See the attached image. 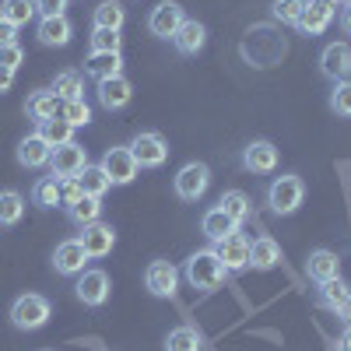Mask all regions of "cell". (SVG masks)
I'll list each match as a JSON object with an SVG mask.
<instances>
[{"instance_id":"obj_1","label":"cell","mask_w":351,"mask_h":351,"mask_svg":"<svg viewBox=\"0 0 351 351\" xmlns=\"http://www.w3.org/2000/svg\"><path fill=\"white\" fill-rule=\"evenodd\" d=\"M180 274L186 278V285H190V288L204 291V295L218 291V288L225 285V278H228V271L221 267V260H218L215 246H211V250H197V253H190Z\"/></svg>"},{"instance_id":"obj_2","label":"cell","mask_w":351,"mask_h":351,"mask_svg":"<svg viewBox=\"0 0 351 351\" xmlns=\"http://www.w3.org/2000/svg\"><path fill=\"white\" fill-rule=\"evenodd\" d=\"M302 200H306V183H302V176H295V172L278 176V180L267 186V208L278 218L295 215L302 208Z\"/></svg>"},{"instance_id":"obj_3","label":"cell","mask_w":351,"mask_h":351,"mask_svg":"<svg viewBox=\"0 0 351 351\" xmlns=\"http://www.w3.org/2000/svg\"><path fill=\"white\" fill-rule=\"evenodd\" d=\"M53 316V306L46 295L39 291H28V295H18L14 306H11V324L18 330H43Z\"/></svg>"},{"instance_id":"obj_4","label":"cell","mask_w":351,"mask_h":351,"mask_svg":"<svg viewBox=\"0 0 351 351\" xmlns=\"http://www.w3.org/2000/svg\"><path fill=\"white\" fill-rule=\"evenodd\" d=\"M208 186H211V169L204 165V162H186L180 172L172 176L176 197L186 200V204H197L204 193H208Z\"/></svg>"},{"instance_id":"obj_5","label":"cell","mask_w":351,"mask_h":351,"mask_svg":"<svg viewBox=\"0 0 351 351\" xmlns=\"http://www.w3.org/2000/svg\"><path fill=\"white\" fill-rule=\"evenodd\" d=\"M127 148H130V155L141 169H162L169 162V141L158 130H141Z\"/></svg>"},{"instance_id":"obj_6","label":"cell","mask_w":351,"mask_h":351,"mask_svg":"<svg viewBox=\"0 0 351 351\" xmlns=\"http://www.w3.org/2000/svg\"><path fill=\"white\" fill-rule=\"evenodd\" d=\"M109 291H112V281H109V274H106L102 267H84V271L77 274V281H74L77 302L92 306V309L109 302Z\"/></svg>"},{"instance_id":"obj_7","label":"cell","mask_w":351,"mask_h":351,"mask_svg":"<svg viewBox=\"0 0 351 351\" xmlns=\"http://www.w3.org/2000/svg\"><path fill=\"white\" fill-rule=\"evenodd\" d=\"M84 165H88V152L81 148L77 141H71V144H60V148H53L49 176H53V180H77Z\"/></svg>"},{"instance_id":"obj_8","label":"cell","mask_w":351,"mask_h":351,"mask_svg":"<svg viewBox=\"0 0 351 351\" xmlns=\"http://www.w3.org/2000/svg\"><path fill=\"white\" fill-rule=\"evenodd\" d=\"M144 288L155 299H172L176 288H180V267L172 260H152L148 271H144Z\"/></svg>"},{"instance_id":"obj_9","label":"cell","mask_w":351,"mask_h":351,"mask_svg":"<svg viewBox=\"0 0 351 351\" xmlns=\"http://www.w3.org/2000/svg\"><path fill=\"white\" fill-rule=\"evenodd\" d=\"M99 165H102V172L109 176L112 186H130V183L137 180V172H141V165L134 162L130 148H109Z\"/></svg>"},{"instance_id":"obj_10","label":"cell","mask_w":351,"mask_h":351,"mask_svg":"<svg viewBox=\"0 0 351 351\" xmlns=\"http://www.w3.org/2000/svg\"><path fill=\"white\" fill-rule=\"evenodd\" d=\"M215 253H218L221 267H225L228 274L250 271V239L243 236V232H232V236H225L221 243H215Z\"/></svg>"},{"instance_id":"obj_11","label":"cell","mask_w":351,"mask_h":351,"mask_svg":"<svg viewBox=\"0 0 351 351\" xmlns=\"http://www.w3.org/2000/svg\"><path fill=\"white\" fill-rule=\"evenodd\" d=\"M334 18H337V4H334V0H306V11H302V18H299L295 28H299L302 36L316 39V36L327 32Z\"/></svg>"},{"instance_id":"obj_12","label":"cell","mask_w":351,"mask_h":351,"mask_svg":"<svg viewBox=\"0 0 351 351\" xmlns=\"http://www.w3.org/2000/svg\"><path fill=\"white\" fill-rule=\"evenodd\" d=\"M183 21H186L183 4H176V0H162V4H155L152 14H148V32L155 39H172L176 28H180Z\"/></svg>"},{"instance_id":"obj_13","label":"cell","mask_w":351,"mask_h":351,"mask_svg":"<svg viewBox=\"0 0 351 351\" xmlns=\"http://www.w3.org/2000/svg\"><path fill=\"white\" fill-rule=\"evenodd\" d=\"M77 239H81L88 260H102V256H109L112 246H116V228H112L109 221L99 218V221H92V225H84Z\"/></svg>"},{"instance_id":"obj_14","label":"cell","mask_w":351,"mask_h":351,"mask_svg":"<svg viewBox=\"0 0 351 351\" xmlns=\"http://www.w3.org/2000/svg\"><path fill=\"white\" fill-rule=\"evenodd\" d=\"M319 74L330 77V81L351 77V43H344V39L327 43L324 53H319Z\"/></svg>"},{"instance_id":"obj_15","label":"cell","mask_w":351,"mask_h":351,"mask_svg":"<svg viewBox=\"0 0 351 351\" xmlns=\"http://www.w3.org/2000/svg\"><path fill=\"white\" fill-rule=\"evenodd\" d=\"M95 95H99V106H102V109H109V112H120V109H127V106H130V99H134V84H130V77L116 74V77L99 81Z\"/></svg>"},{"instance_id":"obj_16","label":"cell","mask_w":351,"mask_h":351,"mask_svg":"<svg viewBox=\"0 0 351 351\" xmlns=\"http://www.w3.org/2000/svg\"><path fill=\"white\" fill-rule=\"evenodd\" d=\"M278 162H281V155H278V148H274L271 141H250L246 148H243V169L253 172V176L274 172Z\"/></svg>"},{"instance_id":"obj_17","label":"cell","mask_w":351,"mask_h":351,"mask_svg":"<svg viewBox=\"0 0 351 351\" xmlns=\"http://www.w3.org/2000/svg\"><path fill=\"white\" fill-rule=\"evenodd\" d=\"M169 43H172V49L180 56H197L204 49V43H208V28H204L197 18H186L180 28H176V36Z\"/></svg>"},{"instance_id":"obj_18","label":"cell","mask_w":351,"mask_h":351,"mask_svg":"<svg viewBox=\"0 0 351 351\" xmlns=\"http://www.w3.org/2000/svg\"><path fill=\"white\" fill-rule=\"evenodd\" d=\"M84 263H88V253H84L81 239H64L60 246H56V253H53V267H56V274L77 278V274L84 271Z\"/></svg>"},{"instance_id":"obj_19","label":"cell","mask_w":351,"mask_h":351,"mask_svg":"<svg viewBox=\"0 0 351 351\" xmlns=\"http://www.w3.org/2000/svg\"><path fill=\"white\" fill-rule=\"evenodd\" d=\"M74 36V25L67 21V14H56V18H39L36 25V39L49 49H64Z\"/></svg>"},{"instance_id":"obj_20","label":"cell","mask_w":351,"mask_h":351,"mask_svg":"<svg viewBox=\"0 0 351 351\" xmlns=\"http://www.w3.org/2000/svg\"><path fill=\"white\" fill-rule=\"evenodd\" d=\"M306 274L313 285H324L330 278H341V256L334 250H313L306 260Z\"/></svg>"},{"instance_id":"obj_21","label":"cell","mask_w":351,"mask_h":351,"mask_svg":"<svg viewBox=\"0 0 351 351\" xmlns=\"http://www.w3.org/2000/svg\"><path fill=\"white\" fill-rule=\"evenodd\" d=\"M49 158H53V148L43 141L39 130L28 134V137L18 144V165H21V169H46Z\"/></svg>"},{"instance_id":"obj_22","label":"cell","mask_w":351,"mask_h":351,"mask_svg":"<svg viewBox=\"0 0 351 351\" xmlns=\"http://www.w3.org/2000/svg\"><path fill=\"white\" fill-rule=\"evenodd\" d=\"M25 112H28V120H36V127H39V123L53 120V116H60V99H56L53 88H39V92L28 95Z\"/></svg>"},{"instance_id":"obj_23","label":"cell","mask_w":351,"mask_h":351,"mask_svg":"<svg viewBox=\"0 0 351 351\" xmlns=\"http://www.w3.org/2000/svg\"><path fill=\"white\" fill-rule=\"evenodd\" d=\"M281 263V246L271 236H256L250 243V267L253 271H274Z\"/></svg>"},{"instance_id":"obj_24","label":"cell","mask_w":351,"mask_h":351,"mask_svg":"<svg viewBox=\"0 0 351 351\" xmlns=\"http://www.w3.org/2000/svg\"><path fill=\"white\" fill-rule=\"evenodd\" d=\"M200 232L208 236V243L215 246V243H221L225 236H232V232H239V225L232 221L221 208H211V211H204V218H200Z\"/></svg>"},{"instance_id":"obj_25","label":"cell","mask_w":351,"mask_h":351,"mask_svg":"<svg viewBox=\"0 0 351 351\" xmlns=\"http://www.w3.org/2000/svg\"><path fill=\"white\" fill-rule=\"evenodd\" d=\"M84 71L92 74L95 81H106V77L123 74V53H88Z\"/></svg>"},{"instance_id":"obj_26","label":"cell","mask_w":351,"mask_h":351,"mask_svg":"<svg viewBox=\"0 0 351 351\" xmlns=\"http://www.w3.org/2000/svg\"><path fill=\"white\" fill-rule=\"evenodd\" d=\"M127 25V11L120 0H102V4L95 8L92 14V28H109V32H120V28Z\"/></svg>"},{"instance_id":"obj_27","label":"cell","mask_w":351,"mask_h":351,"mask_svg":"<svg viewBox=\"0 0 351 351\" xmlns=\"http://www.w3.org/2000/svg\"><path fill=\"white\" fill-rule=\"evenodd\" d=\"M218 208L236 221V225H243L250 215H253V200H250V193H243V190H225L221 193V200H218Z\"/></svg>"},{"instance_id":"obj_28","label":"cell","mask_w":351,"mask_h":351,"mask_svg":"<svg viewBox=\"0 0 351 351\" xmlns=\"http://www.w3.org/2000/svg\"><path fill=\"white\" fill-rule=\"evenodd\" d=\"M67 218L74 221V225H92V221H99L102 218V197H81V200H74L71 208H67Z\"/></svg>"},{"instance_id":"obj_29","label":"cell","mask_w":351,"mask_h":351,"mask_svg":"<svg viewBox=\"0 0 351 351\" xmlns=\"http://www.w3.org/2000/svg\"><path fill=\"white\" fill-rule=\"evenodd\" d=\"M204 348V337L197 327L183 324V327H172L169 337H165V351H200Z\"/></svg>"},{"instance_id":"obj_30","label":"cell","mask_w":351,"mask_h":351,"mask_svg":"<svg viewBox=\"0 0 351 351\" xmlns=\"http://www.w3.org/2000/svg\"><path fill=\"white\" fill-rule=\"evenodd\" d=\"M77 183H81V190H84L88 197H106V193L112 190V183H109V176L102 172V165H92V162H88V165L81 169V176H77Z\"/></svg>"},{"instance_id":"obj_31","label":"cell","mask_w":351,"mask_h":351,"mask_svg":"<svg viewBox=\"0 0 351 351\" xmlns=\"http://www.w3.org/2000/svg\"><path fill=\"white\" fill-rule=\"evenodd\" d=\"M53 92L60 102H71V99H84V77L77 71H60L53 77Z\"/></svg>"},{"instance_id":"obj_32","label":"cell","mask_w":351,"mask_h":351,"mask_svg":"<svg viewBox=\"0 0 351 351\" xmlns=\"http://www.w3.org/2000/svg\"><path fill=\"white\" fill-rule=\"evenodd\" d=\"M348 295H351V288H348L341 278H330V281H324V285H316V302L324 306L327 313H334Z\"/></svg>"},{"instance_id":"obj_33","label":"cell","mask_w":351,"mask_h":351,"mask_svg":"<svg viewBox=\"0 0 351 351\" xmlns=\"http://www.w3.org/2000/svg\"><path fill=\"white\" fill-rule=\"evenodd\" d=\"M36 14H39L36 11V0H4V4H0V18L11 21L14 28H25Z\"/></svg>"},{"instance_id":"obj_34","label":"cell","mask_w":351,"mask_h":351,"mask_svg":"<svg viewBox=\"0 0 351 351\" xmlns=\"http://www.w3.org/2000/svg\"><path fill=\"white\" fill-rule=\"evenodd\" d=\"M39 134H43V141L49 144V148H60V144L74 141V127L64 120V116H53V120L39 123Z\"/></svg>"},{"instance_id":"obj_35","label":"cell","mask_w":351,"mask_h":351,"mask_svg":"<svg viewBox=\"0 0 351 351\" xmlns=\"http://www.w3.org/2000/svg\"><path fill=\"white\" fill-rule=\"evenodd\" d=\"M25 218V197L18 190H0V225H18Z\"/></svg>"},{"instance_id":"obj_36","label":"cell","mask_w":351,"mask_h":351,"mask_svg":"<svg viewBox=\"0 0 351 351\" xmlns=\"http://www.w3.org/2000/svg\"><path fill=\"white\" fill-rule=\"evenodd\" d=\"M32 204H39V208H60V180H53V176H43V180H36V186H32Z\"/></svg>"},{"instance_id":"obj_37","label":"cell","mask_w":351,"mask_h":351,"mask_svg":"<svg viewBox=\"0 0 351 351\" xmlns=\"http://www.w3.org/2000/svg\"><path fill=\"white\" fill-rule=\"evenodd\" d=\"M120 32H109V28H92V36H88V53H120Z\"/></svg>"},{"instance_id":"obj_38","label":"cell","mask_w":351,"mask_h":351,"mask_svg":"<svg viewBox=\"0 0 351 351\" xmlns=\"http://www.w3.org/2000/svg\"><path fill=\"white\" fill-rule=\"evenodd\" d=\"M60 116L77 130V127L92 123V106H88L84 99H71V102H60Z\"/></svg>"},{"instance_id":"obj_39","label":"cell","mask_w":351,"mask_h":351,"mask_svg":"<svg viewBox=\"0 0 351 351\" xmlns=\"http://www.w3.org/2000/svg\"><path fill=\"white\" fill-rule=\"evenodd\" d=\"M302 11H306V0H274L271 4V18L281 25H299Z\"/></svg>"},{"instance_id":"obj_40","label":"cell","mask_w":351,"mask_h":351,"mask_svg":"<svg viewBox=\"0 0 351 351\" xmlns=\"http://www.w3.org/2000/svg\"><path fill=\"white\" fill-rule=\"evenodd\" d=\"M330 112H337L341 120H351V77L334 81V92H330Z\"/></svg>"},{"instance_id":"obj_41","label":"cell","mask_w":351,"mask_h":351,"mask_svg":"<svg viewBox=\"0 0 351 351\" xmlns=\"http://www.w3.org/2000/svg\"><path fill=\"white\" fill-rule=\"evenodd\" d=\"M21 64H25V49H21V43L0 46V67H8V71H18Z\"/></svg>"},{"instance_id":"obj_42","label":"cell","mask_w":351,"mask_h":351,"mask_svg":"<svg viewBox=\"0 0 351 351\" xmlns=\"http://www.w3.org/2000/svg\"><path fill=\"white\" fill-rule=\"evenodd\" d=\"M84 197V190H81V183L77 180H60V208L67 211L74 200H81Z\"/></svg>"},{"instance_id":"obj_43","label":"cell","mask_w":351,"mask_h":351,"mask_svg":"<svg viewBox=\"0 0 351 351\" xmlns=\"http://www.w3.org/2000/svg\"><path fill=\"white\" fill-rule=\"evenodd\" d=\"M71 0H36V11L39 18H56V14H67Z\"/></svg>"},{"instance_id":"obj_44","label":"cell","mask_w":351,"mask_h":351,"mask_svg":"<svg viewBox=\"0 0 351 351\" xmlns=\"http://www.w3.org/2000/svg\"><path fill=\"white\" fill-rule=\"evenodd\" d=\"M11 43H18V28L0 18V46H11Z\"/></svg>"},{"instance_id":"obj_45","label":"cell","mask_w":351,"mask_h":351,"mask_svg":"<svg viewBox=\"0 0 351 351\" xmlns=\"http://www.w3.org/2000/svg\"><path fill=\"white\" fill-rule=\"evenodd\" d=\"M334 316L341 319V324H344V327H351V295H348V299H344V302H341V306L334 309Z\"/></svg>"},{"instance_id":"obj_46","label":"cell","mask_w":351,"mask_h":351,"mask_svg":"<svg viewBox=\"0 0 351 351\" xmlns=\"http://www.w3.org/2000/svg\"><path fill=\"white\" fill-rule=\"evenodd\" d=\"M337 21H341V28H344V36H351V4L337 8Z\"/></svg>"},{"instance_id":"obj_47","label":"cell","mask_w":351,"mask_h":351,"mask_svg":"<svg viewBox=\"0 0 351 351\" xmlns=\"http://www.w3.org/2000/svg\"><path fill=\"white\" fill-rule=\"evenodd\" d=\"M11 84H14V71L0 67V95H4V92H11Z\"/></svg>"},{"instance_id":"obj_48","label":"cell","mask_w":351,"mask_h":351,"mask_svg":"<svg viewBox=\"0 0 351 351\" xmlns=\"http://www.w3.org/2000/svg\"><path fill=\"white\" fill-rule=\"evenodd\" d=\"M337 351H351V327H344V334L337 337Z\"/></svg>"},{"instance_id":"obj_49","label":"cell","mask_w":351,"mask_h":351,"mask_svg":"<svg viewBox=\"0 0 351 351\" xmlns=\"http://www.w3.org/2000/svg\"><path fill=\"white\" fill-rule=\"evenodd\" d=\"M334 4H337V8H344V4H351V0H334Z\"/></svg>"}]
</instances>
